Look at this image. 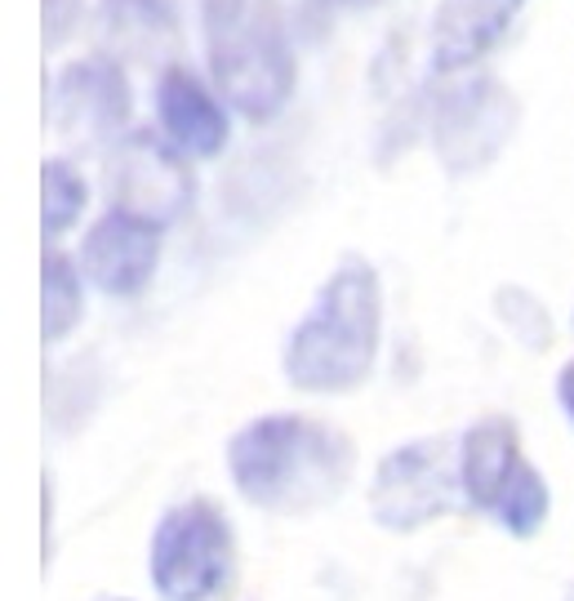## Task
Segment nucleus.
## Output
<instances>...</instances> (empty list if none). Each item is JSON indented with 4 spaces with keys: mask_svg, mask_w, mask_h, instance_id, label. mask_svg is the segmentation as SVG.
I'll return each mask as SVG.
<instances>
[{
    "mask_svg": "<svg viewBox=\"0 0 574 601\" xmlns=\"http://www.w3.org/2000/svg\"><path fill=\"white\" fill-rule=\"evenodd\" d=\"M379 277L370 264L348 259L316 294L312 312L285 343V375L303 393L357 388L379 352Z\"/></svg>",
    "mask_w": 574,
    "mask_h": 601,
    "instance_id": "nucleus-2",
    "label": "nucleus"
},
{
    "mask_svg": "<svg viewBox=\"0 0 574 601\" xmlns=\"http://www.w3.org/2000/svg\"><path fill=\"white\" fill-rule=\"evenodd\" d=\"M565 601H574V588H570V597H565Z\"/></svg>",
    "mask_w": 574,
    "mask_h": 601,
    "instance_id": "nucleus-12",
    "label": "nucleus"
},
{
    "mask_svg": "<svg viewBox=\"0 0 574 601\" xmlns=\"http://www.w3.org/2000/svg\"><path fill=\"white\" fill-rule=\"evenodd\" d=\"M458 495H464L458 450H450V441L436 437V441L401 446L379 463L370 508L388 530H419V526L454 513Z\"/></svg>",
    "mask_w": 574,
    "mask_h": 601,
    "instance_id": "nucleus-5",
    "label": "nucleus"
},
{
    "mask_svg": "<svg viewBox=\"0 0 574 601\" xmlns=\"http://www.w3.org/2000/svg\"><path fill=\"white\" fill-rule=\"evenodd\" d=\"M85 308V290H80V272L63 250L45 255V339L58 343Z\"/></svg>",
    "mask_w": 574,
    "mask_h": 601,
    "instance_id": "nucleus-8",
    "label": "nucleus"
},
{
    "mask_svg": "<svg viewBox=\"0 0 574 601\" xmlns=\"http://www.w3.org/2000/svg\"><path fill=\"white\" fill-rule=\"evenodd\" d=\"M556 397H561V410H565L570 423H574V361H565L561 375H556Z\"/></svg>",
    "mask_w": 574,
    "mask_h": 601,
    "instance_id": "nucleus-11",
    "label": "nucleus"
},
{
    "mask_svg": "<svg viewBox=\"0 0 574 601\" xmlns=\"http://www.w3.org/2000/svg\"><path fill=\"white\" fill-rule=\"evenodd\" d=\"M107 601H111V597H107Z\"/></svg>",
    "mask_w": 574,
    "mask_h": 601,
    "instance_id": "nucleus-13",
    "label": "nucleus"
},
{
    "mask_svg": "<svg viewBox=\"0 0 574 601\" xmlns=\"http://www.w3.org/2000/svg\"><path fill=\"white\" fill-rule=\"evenodd\" d=\"M458 468H464V500L490 513L512 535H534L548 517V486L526 463L512 419H481L458 441Z\"/></svg>",
    "mask_w": 574,
    "mask_h": 601,
    "instance_id": "nucleus-4",
    "label": "nucleus"
},
{
    "mask_svg": "<svg viewBox=\"0 0 574 601\" xmlns=\"http://www.w3.org/2000/svg\"><path fill=\"white\" fill-rule=\"evenodd\" d=\"M237 579V539L209 500L178 504L152 535V583L165 601H223Z\"/></svg>",
    "mask_w": 574,
    "mask_h": 601,
    "instance_id": "nucleus-3",
    "label": "nucleus"
},
{
    "mask_svg": "<svg viewBox=\"0 0 574 601\" xmlns=\"http://www.w3.org/2000/svg\"><path fill=\"white\" fill-rule=\"evenodd\" d=\"M499 312H503V321L530 343V347H548V339H552V330H548V312L530 299V294H521V290H503L499 294Z\"/></svg>",
    "mask_w": 574,
    "mask_h": 601,
    "instance_id": "nucleus-10",
    "label": "nucleus"
},
{
    "mask_svg": "<svg viewBox=\"0 0 574 601\" xmlns=\"http://www.w3.org/2000/svg\"><path fill=\"white\" fill-rule=\"evenodd\" d=\"M161 264V223L126 205H111L80 246V268L102 294H139Z\"/></svg>",
    "mask_w": 574,
    "mask_h": 601,
    "instance_id": "nucleus-6",
    "label": "nucleus"
},
{
    "mask_svg": "<svg viewBox=\"0 0 574 601\" xmlns=\"http://www.w3.org/2000/svg\"><path fill=\"white\" fill-rule=\"evenodd\" d=\"M41 196H45V210H41V218H45V236L50 240H58L80 214H85V179L67 165V161H45V170H41Z\"/></svg>",
    "mask_w": 574,
    "mask_h": 601,
    "instance_id": "nucleus-9",
    "label": "nucleus"
},
{
    "mask_svg": "<svg viewBox=\"0 0 574 601\" xmlns=\"http://www.w3.org/2000/svg\"><path fill=\"white\" fill-rule=\"evenodd\" d=\"M152 98H156L152 111H156L161 139L170 148H178V157L209 161L227 148V139H232V116H227L223 98L192 67H165L156 76Z\"/></svg>",
    "mask_w": 574,
    "mask_h": 601,
    "instance_id": "nucleus-7",
    "label": "nucleus"
},
{
    "mask_svg": "<svg viewBox=\"0 0 574 601\" xmlns=\"http://www.w3.org/2000/svg\"><path fill=\"white\" fill-rule=\"evenodd\" d=\"M227 463L250 504L272 513H312L334 504L353 476V441L303 415H268L241 428Z\"/></svg>",
    "mask_w": 574,
    "mask_h": 601,
    "instance_id": "nucleus-1",
    "label": "nucleus"
}]
</instances>
